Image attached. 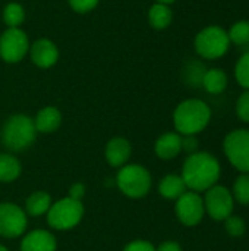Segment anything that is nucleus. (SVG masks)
Masks as SVG:
<instances>
[{"label": "nucleus", "mask_w": 249, "mask_h": 251, "mask_svg": "<svg viewBox=\"0 0 249 251\" xmlns=\"http://www.w3.org/2000/svg\"><path fill=\"white\" fill-rule=\"evenodd\" d=\"M235 79L244 90H249V51L238 59L235 65Z\"/></svg>", "instance_id": "nucleus-25"}, {"label": "nucleus", "mask_w": 249, "mask_h": 251, "mask_svg": "<svg viewBox=\"0 0 249 251\" xmlns=\"http://www.w3.org/2000/svg\"><path fill=\"white\" fill-rule=\"evenodd\" d=\"M211 121V109L201 99H186L173 112V125L181 135H197L203 132Z\"/></svg>", "instance_id": "nucleus-2"}, {"label": "nucleus", "mask_w": 249, "mask_h": 251, "mask_svg": "<svg viewBox=\"0 0 249 251\" xmlns=\"http://www.w3.org/2000/svg\"><path fill=\"white\" fill-rule=\"evenodd\" d=\"M227 31L219 25L203 28L194 38V49L197 54L205 60L222 59L230 49Z\"/></svg>", "instance_id": "nucleus-4"}, {"label": "nucleus", "mask_w": 249, "mask_h": 251, "mask_svg": "<svg viewBox=\"0 0 249 251\" xmlns=\"http://www.w3.org/2000/svg\"><path fill=\"white\" fill-rule=\"evenodd\" d=\"M223 151L229 163L241 174H249V129L230 131L223 141Z\"/></svg>", "instance_id": "nucleus-7"}, {"label": "nucleus", "mask_w": 249, "mask_h": 251, "mask_svg": "<svg viewBox=\"0 0 249 251\" xmlns=\"http://www.w3.org/2000/svg\"><path fill=\"white\" fill-rule=\"evenodd\" d=\"M31 41L22 28H6L0 35V59L15 65L22 62L29 51Z\"/></svg>", "instance_id": "nucleus-8"}, {"label": "nucleus", "mask_w": 249, "mask_h": 251, "mask_svg": "<svg viewBox=\"0 0 249 251\" xmlns=\"http://www.w3.org/2000/svg\"><path fill=\"white\" fill-rule=\"evenodd\" d=\"M230 43L236 46H248L249 44V19L236 21L230 29L227 31Z\"/></svg>", "instance_id": "nucleus-23"}, {"label": "nucleus", "mask_w": 249, "mask_h": 251, "mask_svg": "<svg viewBox=\"0 0 249 251\" xmlns=\"http://www.w3.org/2000/svg\"><path fill=\"white\" fill-rule=\"evenodd\" d=\"M37 129L34 119L23 113L12 115L1 126L0 138L9 151H23L35 141Z\"/></svg>", "instance_id": "nucleus-3"}, {"label": "nucleus", "mask_w": 249, "mask_h": 251, "mask_svg": "<svg viewBox=\"0 0 249 251\" xmlns=\"http://www.w3.org/2000/svg\"><path fill=\"white\" fill-rule=\"evenodd\" d=\"M154 151L161 160H172L178 157L182 151V135L176 131L161 134L156 141Z\"/></svg>", "instance_id": "nucleus-15"}, {"label": "nucleus", "mask_w": 249, "mask_h": 251, "mask_svg": "<svg viewBox=\"0 0 249 251\" xmlns=\"http://www.w3.org/2000/svg\"><path fill=\"white\" fill-rule=\"evenodd\" d=\"M186 191H188L186 184L181 175H175V174L166 175L164 178H161L158 184L160 196L167 200H178Z\"/></svg>", "instance_id": "nucleus-19"}, {"label": "nucleus", "mask_w": 249, "mask_h": 251, "mask_svg": "<svg viewBox=\"0 0 249 251\" xmlns=\"http://www.w3.org/2000/svg\"><path fill=\"white\" fill-rule=\"evenodd\" d=\"M50 207H51V197L45 191H35L26 199L25 213L32 218H37L45 215Z\"/></svg>", "instance_id": "nucleus-20"}, {"label": "nucleus", "mask_w": 249, "mask_h": 251, "mask_svg": "<svg viewBox=\"0 0 249 251\" xmlns=\"http://www.w3.org/2000/svg\"><path fill=\"white\" fill-rule=\"evenodd\" d=\"M182 151H186L188 156L198 151L197 135H182Z\"/></svg>", "instance_id": "nucleus-29"}, {"label": "nucleus", "mask_w": 249, "mask_h": 251, "mask_svg": "<svg viewBox=\"0 0 249 251\" xmlns=\"http://www.w3.org/2000/svg\"><path fill=\"white\" fill-rule=\"evenodd\" d=\"M227 84H229L227 74L219 68H211L205 71L201 79V85L204 87V90L213 96L225 93V90L227 88Z\"/></svg>", "instance_id": "nucleus-18"}, {"label": "nucleus", "mask_w": 249, "mask_h": 251, "mask_svg": "<svg viewBox=\"0 0 249 251\" xmlns=\"http://www.w3.org/2000/svg\"><path fill=\"white\" fill-rule=\"evenodd\" d=\"M84 216V204L70 197L51 203L47 212V222L53 229L68 231L75 228Z\"/></svg>", "instance_id": "nucleus-6"}, {"label": "nucleus", "mask_w": 249, "mask_h": 251, "mask_svg": "<svg viewBox=\"0 0 249 251\" xmlns=\"http://www.w3.org/2000/svg\"><path fill=\"white\" fill-rule=\"evenodd\" d=\"M19 160L9 153H0V182H13L21 175Z\"/></svg>", "instance_id": "nucleus-21"}, {"label": "nucleus", "mask_w": 249, "mask_h": 251, "mask_svg": "<svg viewBox=\"0 0 249 251\" xmlns=\"http://www.w3.org/2000/svg\"><path fill=\"white\" fill-rule=\"evenodd\" d=\"M57 243L51 232L35 229L26 234L21 243V251H56Z\"/></svg>", "instance_id": "nucleus-14"}, {"label": "nucleus", "mask_w": 249, "mask_h": 251, "mask_svg": "<svg viewBox=\"0 0 249 251\" xmlns=\"http://www.w3.org/2000/svg\"><path fill=\"white\" fill-rule=\"evenodd\" d=\"M181 176L189 191L205 193L219 182L222 176V166L214 154L197 151L185 159Z\"/></svg>", "instance_id": "nucleus-1"}, {"label": "nucleus", "mask_w": 249, "mask_h": 251, "mask_svg": "<svg viewBox=\"0 0 249 251\" xmlns=\"http://www.w3.org/2000/svg\"><path fill=\"white\" fill-rule=\"evenodd\" d=\"M131 153H132L131 143L123 137H114L107 143L104 156H106V160L109 162L110 166L122 168L129 160Z\"/></svg>", "instance_id": "nucleus-13"}, {"label": "nucleus", "mask_w": 249, "mask_h": 251, "mask_svg": "<svg viewBox=\"0 0 249 251\" xmlns=\"http://www.w3.org/2000/svg\"><path fill=\"white\" fill-rule=\"evenodd\" d=\"M68 4L75 13L87 15L97 9V6L100 4V0H68Z\"/></svg>", "instance_id": "nucleus-27"}, {"label": "nucleus", "mask_w": 249, "mask_h": 251, "mask_svg": "<svg viewBox=\"0 0 249 251\" xmlns=\"http://www.w3.org/2000/svg\"><path fill=\"white\" fill-rule=\"evenodd\" d=\"M123 251H156V247L150 243V241H145V240H136V241H132L129 243Z\"/></svg>", "instance_id": "nucleus-30"}, {"label": "nucleus", "mask_w": 249, "mask_h": 251, "mask_svg": "<svg viewBox=\"0 0 249 251\" xmlns=\"http://www.w3.org/2000/svg\"><path fill=\"white\" fill-rule=\"evenodd\" d=\"M236 115L238 118L249 124V90H245L236 100Z\"/></svg>", "instance_id": "nucleus-28"}, {"label": "nucleus", "mask_w": 249, "mask_h": 251, "mask_svg": "<svg viewBox=\"0 0 249 251\" xmlns=\"http://www.w3.org/2000/svg\"><path fill=\"white\" fill-rule=\"evenodd\" d=\"M176 216L179 222L185 226H197L205 216L204 200L200 193L186 191L178 200L175 206Z\"/></svg>", "instance_id": "nucleus-10"}, {"label": "nucleus", "mask_w": 249, "mask_h": 251, "mask_svg": "<svg viewBox=\"0 0 249 251\" xmlns=\"http://www.w3.org/2000/svg\"><path fill=\"white\" fill-rule=\"evenodd\" d=\"M34 125L37 132L51 134L57 131L62 125V113L54 106H45L40 109L34 118Z\"/></svg>", "instance_id": "nucleus-16"}, {"label": "nucleus", "mask_w": 249, "mask_h": 251, "mask_svg": "<svg viewBox=\"0 0 249 251\" xmlns=\"http://www.w3.org/2000/svg\"><path fill=\"white\" fill-rule=\"evenodd\" d=\"M154 1H158V3H164V4H173L176 0H154Z\"/></svg>", "instance_id": "nucleus-33"}, {"label": "nucleus", "mask_w": 249, "mask_h": 251, "mask_svg": "<svg viewBox=\"0 0 249 251\" xmlns=\"http://www.w3.org/2000/svg\"><path fill=\"white\" fill-rule=\"evenodd\" d=\"M232 196L235 203L241 206H249V174H241L235 179Z\"/></svg>", "instance_id": "nucleus-24"}, {"label": "nucleus", "mask_w": 249, "mask_h": 251, "mask_svg": "<svg viewBox=\"0 0 249 251\" xmlns=\"http://www.w3.org/2000/svg\"><path fill=\"white\" fill-rule=\"evenodd\" d=\"M119 190L129 199H142L151 190V174L141 165H125L116 176Z\"/></svg>", "instance_id": "nucleus-5"}, {"label": "nucleus", "mask_w": 249, "mask_h": 251, "mask_svg": "<svg viewBox=\"0 0 249 251\" xmlns=\"http://www.w3.org/2000/svg\"><path fill=\"white\" fill-rule=\"evenodd\" d=\"M0 251H9V250H7V249H6L4 246H1V244H0Z\"/></svg>", "instance_id": "nucleus-34"}, {"label": "nucleus", "mask_w": 249, "mask_h": 251, "mask_svg": "<svg viewBox=\"0 0 249 251\" xmlns=\"http://www.w3.org/2000/svg\"><path fill=\"white\" fill-rule=\"evenodd\" d=\"M84 196H85V187H84V184L76 182V184H73V185L69 188V197H70V199L79 200V201H81Z\"/></svg>", "instance_id": "nucleus-31"}, {"label": "nucleus", "mask_w": 249, "mask_h": 251, "mask_svg": "<svg viewBox=\"0 0 249 251\" xmlns=\"http://www.w3.org/2000/svg\"><path fill=\"white\" fill-rule=\"evenodd\" d=\"M225 222V229L227 232V235L233 237V238H239L244 237L247 232V222L236 215H230Z\"/></svg>", "instance_id": "nucleus-26"}, {"label": "nucleus", "mask_w": 249, "mask_h": 251, "mask_svg": "<svg viewBox=\"0 0 249 251\" xmlns=\"http://www.w3.org/2000/svg\"><path fill=\"white\" fill-rule=\"evenodd\" d=\"M25 7L18 1H9L1 10V19L7 28H21L25 21Z\"/></svg>", "instance_id": "nucleus-22"}, {"label": "nucleus", "mask_w": 249, "mask_h": 251, "mask_svg": "<svg viewBox=\"0 0 249 251\" xmlns=\"http://www.w3.org/2000/svg\"><path fill=\"white\" fill-rule=\"evenodd\" d=\"M203 200H204L205 215H208L216 222H223L230 215H233L235 200L232 191L225 185L216 184L214 187L208 188L204 193Z\"/></svg>", "instance_id": "nucleus-9"}, {"label": "nucleus", "mask_w": 249, "mask_h": 251, "mask_svg": "<svg viewBox=\"0 0 249 251\" xmlns=\"http://www.w3.org/2000/svg\"><path fill=\"white\" fill-rule=\"evenodd\" d=\"M147 19L148 24L153 29L157 31H163L166 28H169L173 22V10L170 7V4H164V3H158L154 1L147 13Z\"/></svg>", "instance_id": "nucleus-17"}, {"label": "nucleus", "mask_w": 249, "mask_h": 251, "mask_svg": "<svg viewBox=\"0 0 249 251\" xmlns=\"http://www.w3.org/2000/svg\"><path fill=\"white\" fill-rule=\"evenodd\" d=\"M28 56L38 69H50L59 62L60 51L53 40L43 37L31 43Z\"/></svg>", "instance_id": "nucleus-12"}, {"label": "nucleus", "mask_w": 249, "mask_h": 251, "mask_svg": "<svg viewBox=\"0 0 249 251\" xmlns=\"http://www.w3.org/2000/svg\"><path fill=\"white\" fill-rule=\"evenodd\" d=\"M28 225L26 213L15 203H0V237H21Z\"/></svg>", "instance_id": "nucleus-11"}, {"label": "nucleus", "mask_w": 249, "mask_h": 251, "mask_svg": "<svg viewBox=\"0 0 249 251\" xmlns=\"http://www.w3.org/2000/svg\"><path fill=\"white\" fill-rule=\"evenodd\" d=\"M156 251H183L182 250V247H181V244L179 243H176V241H164V243H161Z\"/></svg>", "instance_id": "nucleus-32"}]
</instances>
